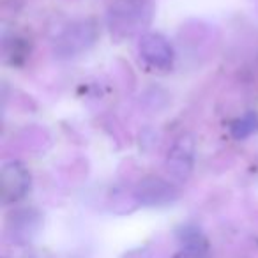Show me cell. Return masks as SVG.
Here are the masks:
<instances>
[{
    "mask_svg": "<svg viewBox=\"0 0 258 258\" xmlns=\"http://www.w3.org/2000/svg\"><path fill=\"white\" fill-rule=\"evenodd\" d=\"M152 0H115L108 11V23L118 37L133 36L152 20Z\"/></svg>",
    "mask_w": 258,
    "mask_h": 258,
    "instance_id": "6da1fadb",
    "label": "cell"
},
{
    "mask_svg": "<svg viewBox=\"0 0 258 258\" xmlns=\"http://www.w3.org/2000/svg\"><path fill=\"white\" fill-rule=\"evenodd\" d=\"M97 25L92 20H80L75 22L60 34V37L57 39V46L55 51L58 53V57L71 58L76 55L87 51L94 43L97 41Z\"/></svg>",
    "mask_w": 258,
    "mask_h": 258,
    "instance_id": "7a4b0ae2",
    "label": "cell"
},
{
    "mask_svg": "<svg viewBox=\"0 0 258 258\" xmlns=\"http://www.w3.org/2000/svg\"><path fill=\"white\" fill-rule=\"evenodd\" d=\"M179 189L173 182L158 175H147L135 187V200L144 207H165L179 198Z\"/></svg>",
    "mask_w": 258,
    "mask_h": 258,
    "instance_id": "3957f363",
    "label": "cell"
},
{
    "mask_svg": "<svg viewBox=\"0 0 258 258\" xmlns=\"http://www.w3.org/2000/svg\"><path fill=\"white\" fill-rule=\"evenodd\" d=\"M138 53L156 71H170L175 62V51L172 44L156 32H145L138 39Z\"/></svg>",
    "mask_w": 258,
    "mask_h": 258,
    "instance_id": "277c9868",
    "label": "cell"
},
{
    "mask_svg": "<svg viewBox=\"0 0 258 258\" xmlns=\"http://www.w3.org/2000/svg\"><path fill=\"white\" fill-rule=\"evenodd\" d=\"M2 200L6 205L16 204L27 197L32 186V175L22 161H6L2 165Z\"/></svg>",
    "mask_w": 258,
    "mask_h": 258,
    "instance_id": "5b68a950",
    "label": "cell"
},
{
    "mask_svg": "<svg viewBox=\"0 0 258 258\" xmlns=\"http://www.w3.org/2000/svg\"><path fill=\"white\" fill-rule=\"evenodd\" d=\"M195 166V140L191 135H182L168 151L165 168L168 175L177 182H186L193 173Z\"/></svg>",
    "mask_w": 258,
    "mask_h": 258,
    "instance_id": "8992f818",
    "label": "cell"
},
{
    "mask_svg": "<svg viewBox=\"0 0 258 258\" xmlns=\"http://www.w3.org/2000/svg\"><path fill=\"white\" fill-rule=\"evenodd\" d=\"M41 225H43V216L36 209H18L9 216V232L13 240L20 244H27L37 235Z\"/></svg>",
    "mask_w": 258,
    "mask_h": 258,
    "instance_id": "52a82bcc",
    "label": "cell"
},
{
    "mask_svg": "<svg viewBox=\"0 0 258 258\" xmlns=\"http://www.w3.org/2000/svg\"><path fill=\"white\" fill-rule=\"evenodd\" d=\"M177 239H179L182 249L191 251V253L209 254V240L197 225L180 226L177 230Z\"/></svg>",
    "mask_w": 258,
    "mask_h": 258,
    "instance_id": "ba28073f",
    "label": "cell"
},
{
    "mask_svg": "<svg viewBox=\"0 0 258 258\" xmlns=\"http://www.w3.org/2000/svg\"><path fill=\"white\" fill-rule=\"evenodd\" d=\"M258 133V111L249 110L244 115H240L239 118L232 122L230 125V135L233 137V140H247L253 135Z\"/></svg>",
    "mask_w": 258,
    "mask_h": 258,
    "instance_id": "9c48e42d",
    "label": "cell"
},
{
    "mask_svg": "<svg viewBox=\"0 0 258 258\" xmlns=\"http://www.w3.org/2000/svg\"><path fill=\"white\" fill-rule=\"evenodd\" d=\"M4 55H6V60H9L11 64H20V62L29 55L25 39H22V37H18V36H13L11 39L6 37L4 39Z\"/></svg>",
    "mask_w": 258,
    "mask_h": 258,
    "instance_id": "30bf717a",
    "label": "cell"
},
{
    "mask_svg": "<svg viewBox=\"0 0 258 258\" xmlns=\"http://www.w3.org/2000/svg\"><path fill=\"white\" fill-rule=\"evenodd\" d=\"M172 258H209V254H200V253H191V251H179L177 254H173Z\"/></svg>",
    "mask_w": 258,
    "mask_h": 258,
    "instance_id": "8fae6325",
    "label": "cell"
}]
</instances>
